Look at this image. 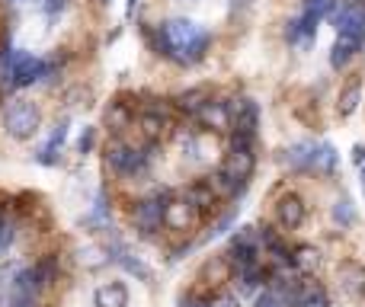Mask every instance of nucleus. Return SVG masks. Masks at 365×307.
I'll use <instances>...</instances> for the list:
<instances>
[{"mask_svg":"<svg viewBox=\"0 0 365 307\" xmlns=\"http://www.w3.org/2000/svg\"><path fill=\"white\" fill-rule=\"evenodd\" d=\"M148 38H151L154 51L177 64H195L202 61L208 48V32L199 29L192 19H167V23L148 29Z\"/></svg>","mask_w":365,"mask_h":307,"instance_id":"1","label":"nucleus"},{"mask_svg":"<svg viewBox=\"0 0 365 307\" xmlns=\"http://www.w3.org/2000/svg\"><path fill=\"white\" fill-rule=\"evenodd\" d=\"M38 122H42V113H38V106L36 103H29V100H13L10 106H6V113H4L6 135L16 138V141L32 138V135L38 132Z\"/></svg>","mask_w":365,"mask_h":307,"instance_id":"2","label":"nucleus"},{"mask_svg":"<svg viewBox=\"0 0 365 307\" xmlns=\"http://www.w3.org/2000/svg\"><path fill=\"white\" fill-rule=\"evenodd\" d=\"M106 163L122 176H141L148 170V163H151V147L135 151V147L122 145V141H113L106 147Z\"/></svg>","mask_w":365,"mask_h":307,"instance_id":"3","label":"nucleus"},{"mask_svg":"<svg viewBox=\"0 0 365 307\" xmlns=\"http://www.w3.org/2000/svg\"><path fill=\"white\" fill-rule=\"evenodd\" d=\"M51 68H55V64L45 61V58H36V55H29V51L13 48V64H10L13 87H29V83H36V80H45V77H51Z\"/></svg>","mask_w":365,"mask_h":307,"instance_id":"4","label":"nucleus"},{"mask_svg":"<svg viewBox=\"0 0 365 307\" xmlns=\"http://www.w3.org/2000/svg\"><path fill=\"white\" fill-rule=\"evenodd\" d=\"M330 23L336 26V32L353 42H365V6L362 4H336V10L330 13Z\"/></svg>","mask_w":365,"mask_h":307,"instance_id":"5","label":"nucleus"},{"mask_svg":"<svg viewBox=\"0 0 365 307\" xmlns=\"http://www.w3.org/2000/svg\"><path fill=\"white\" fill-rule=\"evenodd\" d=\"M199 212L202 208H195L189 199L167 202L164 205V224L170 227V231H192V227L199 224Z\"/></svg>","mask_w":365,"mask_h":307,"instance_id":"6","label":"nucleus"},{"mask_svg":"<svg viewBox=\"0 0 365 307\" xmlns=\"http://www.w3.org/2000/svg\"><path fill=\"white\" fill-rule=\"evenodd\" d=\"M231 125H234V135H250L257 138V128H259V106L253 100H237L231 103Z\"/></svg>","mask_w":365,"mask_h":307,"instance_id":"7","label":"nucleus"},{"mask_svg":"<svg viewBox=\"0 0 365 307\" xmlns=\"http://www.w3.org/2000/svg\"><path fill=\"white\" fill-rule=\"evenodd\" d=\"M195 119H199L205 128L225 132V128H231V103H225V100H212V96H208V100L202 103L199 109H195Z\"/></svg>","mask_w":365,"mask_h":307,"instance_id":"8","label":"nucleus"},{"mask_svg":"<svg viewBox=\"0 0 365 307\" xmlns=\"http://www.w3.org/2000/svg\"><path fill=\"white\" fill-rule=\"evenodd\" d=\"M132 221H135V227H138V231L154 234L160 227V221H164V199H160V195H154V199L138 202V205H135V212H132Z\"/></svg>","mask_w":365,"mask_h":307,"instance_id":"9","label":"nucleus"},{"mask_svg":"<svg viewBox=\"0 0 365 307\" xmlns=\"http://www.w3.org/2000/svg\"><path fill=\"white\" fill-rule=\"evenodd\" d=\"M276 218H279V224H282L285 231H295V227H302V221H304V202L298 199L295 192L282 195V199H279V205H276Z\"/></svg>","mask_w":365,"mask_h":307,"instance_id":"10","label":"nucleus"},{"mask_svg":"<svg viewBox=\"0 0 365 307\" xmlns=\"http://www.w3.org/2000/svg\"><path fill=\"white\" fill-rule=\"evenodd\" d=\"M317 157H321V145L314 141H298L285 151V163L292 170H317Z\"/></svg>","mask_w":365,"mask_h":307,"instance_id":"11","label":"nucleus"},{"mask_svg":"<svg viewBox=\"0 0 365 307\" xmlns=\"http://www.w3.org/2000/svg\"><path fill=\"white\" fill-rule=\"evenodd\" d=\"M336 276H340V285H343V291H346L349 298H362L365 295V269L359 263H343Z\"/></svg>","mask_w":365,"mask_h":307,"instance_id":"12","label":"nucleus"},{"mask_svg":"<svg viewBox=\"0 0 365 307\" xmlns=\"http://www.w3.org/2000/svg\"><path fill=\"white\" fill-rule=\"evenodd\" d=\"M68 141V122H58L55 128H51V135H48V141H45L42 147H38V154H36V160L38 163H55V157H58V151H61V145Z\"/></svg>","mask_w":365,"mask_h":307,"instance_id":"13","label":"nucleus"},{"mask_svg":"<svg viewBox=\"0 0 365 307\" xmlns=\"http://www.w3.org/2000/svg\"><path fill=\"white\" fill-rule=\"evenodd\" d=\"M93 301L96 307H128V288L122 282H109L103 288H96Z\"/></svg>","mask_w":365,"mask_h":307,"instance_id":"14","label":"nucleus"},{"mask_svg":"<svg viewBox=\"0 0 365 307\" xmlns=\"http://www.w3.org/2000/svg\"><path fill=\"white\" fill-rule=\"evenodd\" d=\"M359 48H362L359 42H353V38L340 36V38H336V45L330 48V68H334V71H343L349 61H353V55H356Z\"/></svg>","mask_w":365,"mask_h":307,"instance_id":"15","label":"nucleus"},{"mask_svg":"<svg viewBox=\"0 0 365 307\" xmlns=\"http://www.w3.org/2000/svg\"><path fill=\"white\" fill-rule=\"evenodd\" d=\"M113 259L122 266V269H128V272H132V276H138V279H151V269H148V266L141 263L138 256H132V253H128L125 246L119 244V240H115V244H113Z\"/></svg>","mask_w":365,"mask_h":307,"instance_id":"16","label":"nucleus"},{"mask_svg":"<svg viewBox=\"0 0 365 307\" xmlns=\"http://www.w3.org/2000/svg\"><path fill=\"white\" fill-rule=\"evenodd\" d=\"M208 182H212V189L221 195H240L247 189V179H237V176H231L227 170H218L215 179H208Z\"/></svg>","mask_w":365,"mask_h":307,"instance_id":"17","label":"nucleus"},{"mask_svg":"<svg viewBox=\"0 0 365 307\" xmlns=\"http://www.w3.org/2000/svg\"><path fill=\"white\" fill-rule=\"evenodd\" d=\"M359 96H362V83H359V80H349L346 90L340 93V103H336L340 115H353L356 106H359Z\"/></svg>","mask_w":365,"mask_h":307,"instance_id":"18","label":"nucleus"},{"mask_svg":"<svg viewBox=\"0 0 365 307\" xmlns=\"http://www.w3.org/2000/svg\"><path fill=\"white\" fill-rule=\"evenodd\" d=\"M186 199L192 202L195 208H208L212 205V199H215V189H212V182H192V186L186 189Z\"/></svg>","mask_w":365,"mask_h":307,"instance_id":"19","label":"nucleus"},{"mask_svg":"<svg viewBox=\"0 0 365 307\" xmlns=\"http://www.w3.org/2000/svg\"><path fill=\"white\" fill-rule=\"evenodd\" d=\"M205 100H208L205 90H189V93H180V96H177V106L182 109V113L195 115V109H199Z\"/></svg>","mask_w":365,"mask_h":307,"instance_id":"20","label":"nucleus"},{"mask_svg":"<svg viewBox=\"0 0 365 307\" xmlns=\"http://www.w3.org/2000/svg\"><path fill=\"white\" fill-rule=\"evenodd\" d=\"M164 115L160 113H145L141 115V128H145V135H148V141H158L160 138V132H164Z\"/></svg>","mask_w":365,"mask_h":307,"instance_id":"21","label":"nucleus"},{"mask_svg":"<svg viewBox=\"0 0 365 307\" xmlns=\"http://www.w3.org/2000/svg\"><path fill=\"white\" fill-rule=\"evenodd\" d=\"M334 221H336L340 227H349V224H353V221H356L353 202H349V199H340V202H336V205H334Z\"/></svg>","mask_w":365,"mask_h":307,"instance_id":"22","label":"nucleus"},{"mask_svg":"<svg viewBox=\"0 0 365 307\" xmlns=\"http://www.w3.org/2000/svg\"><path fill=\"white\" fill-rule=\"evenodd\" d=\"M336 160H340L336 147H334V145H321V157H317V170H321V173H334Z\"/></svg>","mask_w":365,"mask_h":307,"instance_id":"23","label":"nucleus"},{"mask_svg":"<svg viewBox=\"0 0 365 307\" xmlns=\"http://www.w3.org/2000/svg\"><path fill=\"white\" fill-rule=\"evenodd\" d=\"M106 125H109V128H115V132H122V128L128 125V109L115 103V106L106 113Z\"/></svg>","mask_w":365,"mask_h":307,"instance_id":"24","label":"nucleus"},{"mask_svg":"<svg viewBox=\"0 0 365 307\" xmlns=\"http://www.w3.org/2000/svg\"><path fill=\"white\" fill-rule=\"evenodd\" d=\"M302 307H330V304H327V295H324L321 288H308L302 295Z\"/></svg>","mask_w":365,"mask_h":307,"instance_id":"25","label":"nucleus"},{"mask_svg":"<svg viewBox=\"0 0 365 307\" xmlns=\"http://www.w3.org/2000/svg\"><path fill=\"white\" fill-rule=\"evenodd\" d=\"M38 4H42L45 16H48V19H55L58 13H64V6H68L71 0H38Z\"/></svg>","mask_w":365,"mask_h":307,"instance_id":"26","label":"nucleus"},{"mask_svg":"<svg viewBox=\"0 0 365 307\" xmlns=\"http://www.w3.org/2000/svg\"><path fill=\"white\" fill-rule=\"evenodd\" d=\"M202 272H205L208 279H212V276L215 279H227V263H225V259H215V263H208Z\"/></svg>","mask_w":365,"mask_h":307,"instance_id":"27","label":"nucleus"},{"mask_svg":"<svg viewBox=\"0 0 365 307\" xmlns=\"http://www.w3.org/2000/svg\"><path fill=\"white\" fill-rule=\"evenodd\" d=\"M90 147H93V128H87V132L77 138V151H81V154H87Z\"/></svg>","mask_w":365,"mask_h":307,"instance_id":"28","label":"nucleus"},{"mask_svg":"<svg viewBox=\"0 0 365 307\" xmlns=\"http://www.w3.org/2000/svg\"><path fill=\"white\" fill-rule=\"evenodd\" d=\"M285 38H289V42H298V38H302V26H298V19H292V23H289Z\"/></svg>","mask_w":365,"mask_h":307,"instance_id":"29","label":"nucleus"},{"mask_svg":"<svg viewBox=\"0 0 365 307\" xmlns=\"http://www.w3.org/2000/svg\"><path fill=\"white\" fill-rule=\"evenodd\" d=\"M257 307H282V301H279L276 295H263V298L257 301Z\"/></svg>","mask_w":365,"mask_h":307,"instance_id":"30","label":"nucleus"},{"mask_svg":"<svg viewBox=\"0 0 365 307\" xmlns=\"http://www.w3.org/2000/svg\"><path fill=\"white\" fill-rule=\"evenodd\" d=\"M302 256H304V259H302V263H304V266H314V263H317V253H311V250H304V253H302Z\"/></svg>","mask_w":365,"mask_h":307,"instance_id":"31","label":"nucleus"},{"mask_svg":"<svg viewBox=\"0 0 365 307\" xmlns=\"http://www.w3.org/2000/svg\"><path fill=\"white\" fill-rule=\"evenodd\" d=\"M180 307H208V304H202V301H195V298H186V301H180Z\"/></svg>","mask_w":365,"mask_h":307,"instance_id":"32","label":"nucleus"},{"mask_svg":"<svg viewBox=\"0 0 365 307\" xmlns=\"http://www.w3.org/2000/svg\"><path fill=\"white\" fill-rule=\"evenodd\" d=\"M353 157H356V163H365V147L359 145V147H356V151H353Z\"/></svg>","mask_w":365,"mask_h":307,"instance_id":"33","label":"nucleus"},{"mask_svg":"<svg viewBox=\"0 0 365 307\" xmlns=\"http://www.w3.org/2000/svg\"><path fill=\"white\" fill-rule=\"evenodd\" d=\"M135 6H138V0H128V16L135 13Z\"/></svg>","mask_w":365,"mask_h":307,"instance_id":"34","label":"nucleus"},{"mask_svg":"<svg viewBox=\"0 0 365 307\" xmlns=\"http://www.w3.org/2000/svg\"><path fill=\"white\" fill-rule=\"evenodd\" d=\"M362 189H365V167H362Z\"/></svg>","mask_w":365,"mask_h":307,"instance_id":"35","label":"nucleus"},{"mask_svg":"<svg viewBox=\"0 0 365 307\" xmlns=\"http://www.w3.org/2000/svg\"><path fill=\"white\" fill-rule=\"evenodd\" d=\"M6 4H23V0H6Z\"/></svg>","mask_w":365,"mask_h":307,"instance_id":"36","label":"nucleus"}]
</instances>
